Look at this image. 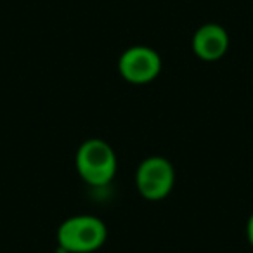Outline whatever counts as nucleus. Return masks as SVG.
Segmentation results:
<instances>
[{"label": "nucleus", "mask_w": 253, "mask_h": 253, "mask_svg": "<svg viewBox=\"0 0 253 253\" xmlns=\"http://www.w3.org/2000/svg\"><path fill=\"white\" fill-rule=\"evenodd\" d=\"M108 238V227L94 215H73L57 229L59 252L92 253L97 252Z\"/></svg>", "instance_id": "obj_1"}, {"label": "nucleus", "mask_w": 253, "mask_h": 253, "mask_svg": "<svg viewBox=\"0 0 253 253\" xmlns=\"http://www.w3.org/2000/svg\"><path fill=\"white\" fill-rule=\"evenodd\" d=\"M77 172L88 186H106L116 175V153L102 139H87L80 144L75 155Z\"/></svg>", "instance_id": "obj_2"}, {"label": "nucleus", "mask_w": 253, "mask_h": 253, "mask_svg": "<svg viewBox=\"0 0 253 253\" xmlns=\"http://www.w3.org/2000/svg\"><path fill=\"white\" fill-rule=\"evenodd\" d=\"M175 184V169L165 156H148L135 170V186L141 196L149 201L165 200Z\"/></svg>", "instance_id": "obj_3"}, {"label": "nucleus", "mask_w": 253, "mask_h": 253, "mask_svg": "<svg viewBox=\"0 0 253 253\" xmlns=\"http://www.w3.org/2000/svg\"><path fill=\"white\" fill-rule=\"evenodd\" d=\"M118 71L123 80L134 85L153 82L162 71V57L148 45H132L118 59Z\"/></svg>", "instance_id": "obj_4"}, {"label": "nucleus", "mask_w": 253, "mask_h": 253, "mask_svg": "<svg viewBox=\"0 0 253 253\" xmlns=\"http://www.w3.org/2000/svg\"><path fill=\"white\" fill-rule=\"evenodd\" d=\"M193 52L207 63H213L225 56L229 49V35L224 26L217 23H207L200 26L193 35Z\"/></svg>", "instance_id": "obj_5"}, {"label": "nucleus", "mask_w": 253, "mask_h": 253, "mask_svg": "<svg viewBox=\"0 0 253 253\" xmlns=\"http://www.w3.org/2000/svg\"><path fill=\"white\" fill-rule=\"evenodd\" d=\"M246 238H248V243L253 246V213L250 215L248 222H246Z\"/></svg>", "instance_id": "obj_6"}]
</instances>
